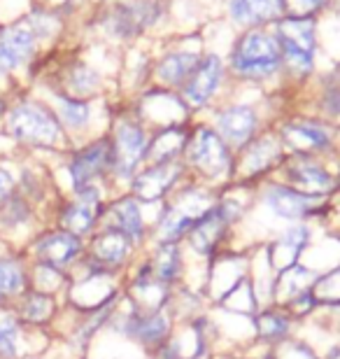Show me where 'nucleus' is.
Listing matches in <instances>:
<instances>
[{"instance_id": "33", "label": "nucleus", "mask_w": 340, "mask_h": 359, "mask_svg": "<svg viewBox=\"0 0 340 359\" xmlns=\"http://www.w3.org/2000/svg\"><path fill=\"white\" fill-rule=\"evenodd\" d=\"M310 292H313L315 304L340 306V269L327 273V276H322Z\"/></svg>"}, {"instance_id": "19", "label": "nucleus", "mask_w": 340, "mask_h": 359, "mask_svg": "<svg viewBox=\"0 0 340 359\" xmlns=\"http://www.w3.org/2000/svg\"><path fill=\"white\" fill-rule=\"evenodd\" d=\"M179 175V166L175 161H165V163H156L149 170H144L142 175L135 177L133 182V191L137 201H154L161 198L165 191L170 189V184L175 182Z\"/></svg>"}, {"instance_id": "8", "label": "nucleus", "mask_w": 340, "mask_h": 359, "mask_svg": "<svg viewBox=\"0 0 340 359\" xmlns=\"http://www.w3.org/2000/svg\"><path fill=\"white\" fill-rule=\"evenodd\" d=\"M35 38L38 33H35L31 17L0 31V75L17 70L33 54Z\"/></svg>"}, {"instance_id": "10", "label": "nucleus", "mask_w": 340, "mask_h": 359, "mask_svg": "<svg viewBox=\"0 0 340 359\" xmlns=\"http://www.w3.org/2000/svg\"><path fill=\"white\" fill-rule=\"evenodd\" d=\"M238 217V208L233 203H219L196 222V226L189 231L191 238V248L196 250L198 255H210L217 248V243L222 241L224 231L231 222H236Z\"/></svg>"}, {"instance_id": "42", "label": "nucleus", "mask_w": 340, "mask_h": 359, "mask_svg": "<svg viewBox=\"0 0 340 359\" xmlns=\"http://www.w3.org/2000/svg\"><path fill=\"white\" fill-rule=\"evenodd\" d=\"M3 112H5V103L0 100V114H3Z\"/></svg>"}, {"instance_id": "30", "label": "nucleus", "mask_w": 340, "mask_h": 359, "mask_svg": "<svg viewBox=\"0 0 340 359\" xmlns=\"http://www.w3.org/2000/svg\"><path fill=\"white\" fill-rule=\"evenodd\" d=\"M63 285H66V273H63V269L33 262V266H31V290L52 294V297H54V294L59 292Z\"/></svg>"}, {"instance_id": "6", "label": "nucleus", "mask_w": 340, "mask_h": 359, "mask_svg": "<svg viewBox=\"0 0 340 359\" xmlns=\"http://www.w3.org/2000/svg\"><path fill=\"white\" fill-rule=\"evenodd\" d=\"M103 205H100V191L96 184L82 187L75 191V198L61 208L59 212V224L63 231H70L82 238L84 233H89L93 224L98 222Z\"/></svg>"}, {"instance_id": "43", "label": "nucleus", "mask_w": 340, "mask_h": 359, "mask_svg": "<svg viewBox=\"0 0 340 359\" xmlns=\"http://www.w3.org/2000/svg\"><path fill=\"white\" fill-rule=\"evenodd\" d=\"M26 359H35V357H26Z\"/></svg>"}, {"instance_id": "11", "label": "nucleus", "mask_w": 340, "mask_h": 359, "mask_svg": "<svg viewBox=\"0 0 340 359\" xmlns=\"http://www.w3.org/2000/svg\"><path fill=\"white\" fill-rule=\"evenodd\" d=\"M112 166V145L107 140L93 142L77 152L70 161V182L72 189H82V187L93 184V180L103 175Z\"/></svg>"}, {"instance_id": "15", "label": "nucleus", "mask_w": 340, "mask_h": 359, "mask_svg": "<svg viewBox=\"0 0 340 359\" xmlns=\"http://www.w3.org/2000/svg\"><path fill=\"white\" fill-rule=\"evenodd\" d=\"M128 248H131V241L124 233L117 231V229H107L91 243V266L103 273L107 269L119 266L126 259Z\"/></svg>"}, {"instance_id": "18", "label": "nucleus", "mask_w": 340, "mask_h": 359, "mask_svg": "<svg viewBox=\"0 0 340 359\" xmlns=\"http://www.w3.org/2000/svg\"><path fill=\"white\" fill-rule=\"evenodd\" d=\"M287 177H289V182L299 187L301 194H308V196H315V198L334 189V180H331L327 170L308 159H296L289 163Z\"/></svg>"}, {"instance_id": "7", "label": "nucleus", "mask_w": 340, "mask_h": 359, "mask_svg": "<svg viewBox=\"0 0 340 359\" xmlns=\"http://www.w3.org/2000/svg\"><path fill=\"white\" fill-rule=\"evenodd\" d=\"M186 154H189V161L193 166H198L210 177L224 175L231 166L226 142H224L212 128H198L193 140L189 142Z\"/></svg>"}, {"instance_id": "3", "label": "nucleus", "mask_w": 340, "mask_h": 359, "mask_svg": "<svg viewBox=\"0 0 340 359\" xmlns=\"http://www.w3.org/2000/svg\"><path fill=\"white\" fill-rule=\"evenodd\" d=\"M280 52L294 73H310L315 54V24L310 19H285L280 24Z\"/></svg>"}, {"instance_id": "21", "label": "nucleus", "mask_w": 340, "mask_h": 359, "mask_svg": "<svg viewBox=\"0 0 340 359\" xmlns=\"http://www.w3.org/2000/svg\"><path fill=\"white\" fill-rule=\"evenodd\" d=\"M124 332L131 334L133 339L147 343V346H156L168 334V320L161 311L151 313H135L124 322Z\"/></svg>"}, {"instance_id": "13", "label": "nucleus", "mask_w": 340, "mask_h": 359, "mask_svg": "<svg viewBox=\"0 0 340 359\" xmlns=\"http://www.w3.org/2000/svg\"><path fill=\"white\" fill-rule=\"evenodd\" d=\"M266 205L282 219H301L317 210V198L292 189V187L273 184L266 189Z\"/></svg>"}, {"instance_id": "17", "label": "nucleus", "mask_w": 340, "mask_h": 359, "mask_svg": "<svg viewBox=\"0 0 340 359\" xmlns=\"http://www.w3.org/2000/svg\"><path fill=\"white\" fill-rule=\"evenodd\" d=\"M14 313L19 315V320L26 327H47L56 315V301L52 294L38 292V290H28L26 294L12 304Z\"/></svg>"}, {"instance_id": "39", "label": "nucleus", "mask_w": 340, "mask_h": 359, "mask_svg": "<svg viewBox=\"0 0 340 359\" xmlns=\"http://www.w3.org/2000/svg\"><path fill=\"white\" fill-rule=\"evenodd\" d=\"M17 189V177H14L5 166H0V203Z\"/></svg>"}, {"instance_id": "37", "label": "nucleus", "mask_w": 340, "mask_h": 359, "mask_svg": "<svg viewBox=\"0 0 340 359\" xmlns=\"http://www.w3.org/2000/svg\"><path fill=\"white\" fill-rule=\"evenodd\" d=\"M327 0H282V12H287V19H308Z\"/></svg>"}, {"instance_id": "27", "label": "nucleus", "mask_w": 340, "mask_h": 359, "mask_svg": "<svg viewBox=\"0 0 340 359\" xmlns=\"http://www.w3.org/2000/svg\"><path fill=\"white\" fill-rule=\"evenodd\" d=\"M198 66L196 54L191 52H177L165 56L158 66V77L168 84H182L184 80H189V75L193 73V68Z\"/></svg>"}, {"instance_id": "24", "label": "nucleus", "mask_w": 340, "mask_h": 359, "mask_svg": "<svg viewBox=\"0 0 340 359\" xmlns=\"http://www.w3.org/2000/svg\"><path fill=\"white\" fill-rule=\"evenodd\" d=\"M156 5L151 3H131L119 7V14L114 17V31L124 38H131V35L144 31L156 19Z\"/></svg>"}, {"instance_id": "26", "label": "nucleus", "mask_w": 340, "mask_h": 359, "mask_svg": "<svg viewBox=\"0 0 340 359\" xmlns=\"http://www.w3.org/2000/svg\"><path fill=\"white\" fill-rule=\"evenodd\" d=\"M310 231L306 226H296L292 231H287L282 238L275 243L273 252H271V264L275 269H289L294 264V259L299 257V252L308 245Z\"/></svg>"}, {"instance_id": "2", "label": "nucleus", "mask_w": 340, "mask_h": 359, "mask_svg": "<svg viewBox=\"0 0 340 359\" xmlns=\"http://www.w3.org/2000/svg\"><path fill=\"white\" fill-rule=\"evenodd\" d=\"M282 63V52L278 40L266 33H247L236 45L233 52V68L238 75L252 77V80H264L273 75Z\"/></svg>"}, {"instance_id": "5", "label": "nucleus", "mask_w": 340, "mask_h": 359, "mask_svg": "<svg viewBox=\"0 0 340 359\" xmlns=\"http://www.w3.org/2000/svg\"><path fill=\"white\" fill-rule=\"evenodd\" d=\"M28 252H31L33 262L68 269L82 255V238L70 231H63V229H54V231L35 236Z\"/></svg>"}, {"instance_id": "12", "label": "nucleus", "mask_w": 340, "mask_h": 359, "mask_svg": "<svg viewBox=\"0 0 340 359\" xmlns=\"http://www.w3.org/2000/svg\"><path fill=\"white\" fill-rule=\"evenodd\" d=\"M31 290V269L14 252H0V308H10L21 294Z\"/></svg>"}, {"instance_id": "31", "label": "nucleus", "mask_w": 340, "mask_h": 359, "mask_svg": "<svg viewBox=\"0 0 340 359\" xmlns=\"http://www.w3.org/2000/svg\"><path fill=\"white\" fill-rule=\"evenodd\" d=\"M278 154H280V147L275 145L271 138L254 142V145L250 147L247 156H245V173H259V170H264L266 166H271L273 159H278Z\"/></svg>"}, {"instance_id": "9", "label": "nucleus", "mask_w": 340, "mask_h": 359, "mask_svg": "<svg viewBox=\"0 0 340 359\" xmlns=\"http://www.w3.org/2000/svg\"><path fill=\"white\" fill-rule=\"evenodd\" d=\"M147 154V135L137 124L121 121L112 145V166L119 177H131L135 166Z\"/></svg>"}, {"instance_id": "14", "label": "nucleus", "mask_w": 340, "mask_h": 359, "mask_svg": "<svg viewBox=\"0 0 340 359\" xmlns=\"http://www.w3.org/2000/svg\"><path fill=\"white\" fill-rule=\"evenodd\" d=\"M219 80H222V61L210 54L203 61H198V66L189 75V80L184 84V98L191 105L208 103V98L219 87Z\"/></svg>"}, {"instance_id": "22", "label": "nucleus", "mask_w": 340, "mask_h": 359, "mask_svg": "<svg viewBox=\"0 0 340 359\" xmlns=\"http://www.w3.org/2000/svg\"><path fill=\"white\" fill-rule=\"evenodd\" d=\"M282 12V0H231V17L243 26H257Z\"/></svg>"}, {"instance_id": "28", "label": "nucleus", "mask_w": 340, "mask_h": 359, "mask_svg": "<svg viewBox=\"0 0 340 359\" xmlns=\"http://www.w3.org/2000/svg\"><path fill=\"white\" fill-rule=\"evenodd\" d=\"M182 147H184V131L172 126L156 135L151 147H147V156L156 163H165V161H172V156Z\"/></svg>"}, {"instance_id": "36", "label": "nucleus", "mask_w": 340, "mask_h": 359, "mask_svg": "<svg viewBox=\"0 0 340 359\" xmlns=\"http://www.w3.org/2000/svg\"><path fill=\"white\" fill-rule=\"evenodd\" d=\"M257 327H259V334L271 341L282 339V336L289 332V322H287V318H282L280 313H264L261 318H259Z\"/></svg>"}, {"instance_id": "16", "label": "nucleus", "mask_w": 340, "mask_h": 359, "mask_svg": "<svg viewBox=\"0 0 340 359\" xmlns=\"http://www.w3.org/2000/svg\"><path fill=\"white\" fill-rule=\"evenodd\" d=\"M35 222V203H31L19 189H14L0 203V238L24 231Z\"/></svg>"}, {"instance_id": "29", "label": "nucleus", "mask_w": 340, "mask_h": 359, "mask_svg": "<svg viewBox=\"0 0 340 359\" xmlns=\"http://www.w3.org/2000/svg\"><path fill=\"white\" fill-rule=\"evenodd\" d=\"M179 269H182V257H179L177 245L175 243H163L156 250L154 262H151V276L158 278L161 283H168V280H175L179 276Z\"/></svg>"}, {"instance_id": "23", "label": "nucleus", "mask_w": 340, "mask_h": 359, "mask_svg": "<svg viewBox=\"0 0 340 359\" xmlns=\"http://www.w3.org/2000/svg\"><path fill=\"white\" fill-rule=\"evenodd\" d=\"M110 219L112 229H117L126 236L128 241H140L142 238V215H140V203L133 196H126L112 203L110 208Z\"/></svg>"}, {"instance_id": "41", "label": "nucleus", "mask_w": 340, "mask_h": 359, "mask_svg": "<svg viewBox=\"0 0 340 359\" xmlns=\"http://www.w3.org/2000/svg\"><path fill=\"white\" fill-rule=\"evenodd\" d=\"M331 359H340V348L336 350V353H334V355H331Z\"/></svg>"}, {"instance_id": "35", "label": "nucleus", "mask_w": 340, "mask_h": 359, "mask_svg": "<svg viewBox=\"0 0 340 359\" xmlns=\"http://www.w3.org/2000/svg\"><path fill=\"white\" fill-rule=\"evenodd\" d=\"M250 290H252L250 283H240L233 290H229V294L224 297V306H229L231 311L252 313L254 311V297H252Z\"/></svg>"}, {"instance_id": "25", "label": "nucleus", "mask_w": 340, "mask_h": 359, "mask_svg": "<svg viewBox=\"0 0 340 359\" xmlns=\"http://www.w3.org/2000/svg\"><path fill=\"white\" fill-rule=\"evenodd\" d=\"M285 138L292 147L301 149V152H310V149H324L329 147L331 135L324 126L310 124V121H294V124L285 126Z\"/></svg>"}, {"instance_id": "40", "label": "nucleus", "mask_w": 340, "mask_h": 359, "mask_svg": "<svg viewBox=\"0 0 340 359\" xmlns=\"http://www.w3.org/2000/svg\"><path fill=\"white\" fill-rule=\"evenodd\" d=\"M327 107L334 114H340V91H336V93H331L329 96V100H327Z\"/></svg>"}, {"instance_id": "38", "label": "nucleus", "mask_w": 340, "mask_h": 359, "mask_svg": "<svg viewBox=\"0 0 340 359\" xmlns=\"http://www.w3.org/2000/svg\"><path fill=\"white\" fill-rule=\"evenodd\" d=\"M70 87L75 93H89L98 87V75L89 68H77L70 77Z\"/></svg>"}, {"instance_id": "32", "label": "nucleus", "mask_w": 340, "mask_h": 359, "mask_svg": "<svg viewBox=\"0 0 340 359\" xmlns=\"http://www.w3.org/2000/svg\"><path fill=\"white\" fill-rule=\"evenodd\" d=\"M91 117L89 103L79 98L59 96V121H63L68 128H82Z\"/></svg>"}, {"instance_id": "20", "label": "nucleus", "mask_w": 340, "mask_h": 359, "mask_svg": "<svg viewBox=\"0 0 340 359\" xmlns=\"http://www.w3.org/2000/svg\"><path fill=\"white\" fill-rule=\"evenodd\" d=\"M217 124H219L224 140L233 142V145H245L257 128V114L247 105H236L229 107L226 112H222Z\"/></svg>"}, {"instance_id": "1", "label": "nucleus", "mask_w": 340, "mask_h": 359, "mask_svg": "<svg viewBox=\"0 0 340 359\" xmlns=\"http://www.w3.org/2000/svg\"><path fill=\"white\" fill-rule=\"evenodd\" d=\"M5 128L17 142L31 147H54L63 133L59 117L45 105L31 103V100L7 110Z\"/></svg>"}, {"instance_id": "34", "label": "nucleus", "mask_w": 340, "mask_h": 359, "mask_svg": "<svg viewBox=\"0 0 340 359\" xmlns=\"http://www.w3.org/2000/svg\"><path fill=\"white\" fill-rule=\"evenodd\" d=\"M313 280V273L301 266H289L282 271V287H287V299H294L306 292L308 283Z\"/></svg>"}, {"instance_id": "4", "label": "nucleus", "mask_w": 340, "mask_h": 359, "mask_svg": "<svg viewBox=\"0 0 340 359\" xmlns=\"http://www.w3.org/2000/svg\"><path fill=\"white\" fill-rule=\"evenodd\" d=\"M212 208V201L205 191L191 189L179 194L175 205L163 215L161 224H158V233H161L163 243H177L184 233H189L196 222Z\"/></svg>"}]
</instances>
